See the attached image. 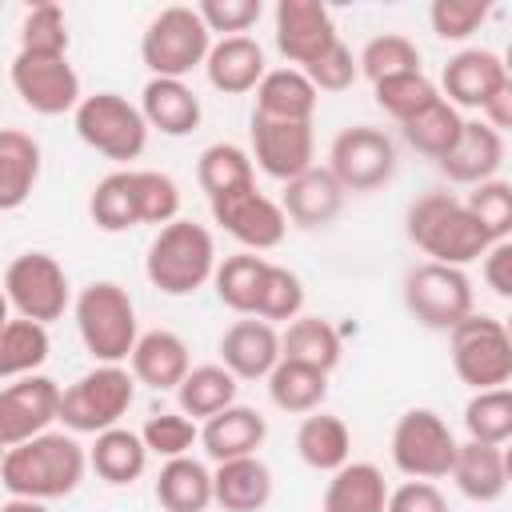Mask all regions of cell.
Masks as SVG:
<instances>
[{"mask_svg": "<svg viewBox=\"0 0 512 512\" xmlns=\"http://www.w3.org/2000/svg\"><path fill=\"white\" fill-rule=\"evenodd\" d=\"M84 472H88V448L72 432L48 428V432L4 452L0 484L8 488V496L48 504V500L72 496L80 488Z\"/></svg>", "mask_w": 512, "mask_h": 512, "instance_id": "cell-1", "label": "cell"}, {"mask_svg": "<svg viewBox=\"0 0 512 512\" xmlns=\"http://www.w3.org/2000/svg\"><path fill=\"white\" fill-rule=\"evenodd\" d=\"M404 232L432 264H448V268H464V264L480 260L488 248V236L480 232V224L472 220L464 200L452 192L416 196L404 212Z\"/></svg>", "mask_w": 512, "mask_h": 512, "instance_id": "cell-2", "label": "cell"}, {"mask_svg": "<svg viewBox=\"0 0 512 512\" xmlns=\"http://www.w3.org/2000/svg\"><path fill=\"white\" fill-rule=\"evenodd\" d=\"M212 272H216V240L204 224L176 216L172 224L156 228L144 256V276L156 292L192 296L204 284H212Z\"/></svg>", "mask_w": 512, "mask_h": 512, "instance_id": "cell-3", "label": "cell"}, {"mask_svg": "<svg viewBox=\"0 0 512 512\" xmlns=\"http://www.w3.org/2000/svg\"><path fill=\"white\" fill-rule=\"evenodd\" d=\"M72 316H76L80 344L96 364H128L140 324H136V304L124 284L92 280L88 288L76 292Z\"/></svg>", "mask_w": 512, "mask_h": 512, "instance_id": "cell-4", "label": "cell"}, {"mask_svg": "<svg viewBox=\"0 0 512 512\" xmlns=\"http://www.w3.org/2000/svg\"><path fill=\"white\" fill-rule=\"evenodd\" d=\"M136 400V380L128 364H96L84 376H76L68 388H60V424L72 436H96L104 428H116L120 416Z\"/></svg>", "mask_w": 512, "mask_h": 512, "instance_id": "cell-5", "label": "cell"}, {"mask_svg": "<svg viewBox=\"0 0 512 512\" xmlns=\"http://www.w3.org/2000/svg\"><path fill=\"white\" fill-rule=\"evenodd\" d=\"M208 48H212V32L204 28L200 12L188 4L160 8L140 32V60L160 80H188L196 68H204Z\"/></svg>", "mask_w": 512, "mask_h": 512, "instance_id": "cell-6", "label": "cell"}, {"mask_svg": "<svg viewBox=\"0 0 512 512\" xmlns=\"http://www.w3.org/2000/svg\"><path fill=\"white\" fill-rule=\"evenodd\" d=\"M72 124H76V136L92 152H100L104 160H116V164L140 160L148 148V124H144L140 108L120 92L84 96L72 112Z\"/></svg>", "mask_w": 512, "mask_h": 512, "instance_id": "cell-7", "label": "cell"}, {"mask_svg": "<svg viewBox=\"0 0 512 512\" xmlns=\"http://www.w3.org/2000/svg\"><path fill=\"white\" fill-rule=\"evenodd\" d=\"M404 308L408 316L428 328V332H452L464 316L476 312V292L464 268H448V264H416L404 272Z\"/></svg>", "mask_w": 512, "mask_h": 512, "instance_id": "cell-8", "label": "cell"}, {"mask_svg": "<svg viewBox=\"0 0 512 512\" xmlns=\"http://www.w3.org/2000/svg\"><path fill=\"white\" fill-rule=\"evenodd\" d=\"M448 356H452L456 376L472 392L504 388L512 380V336L504 320L488 312H472L448 332Z\"/></svg>", "mask_w": 512, "mask_h": 512, "instance_id": "cell-9", "label": "cell"}, {"mask_svg": "<svg viewBox=\"0 0 512 512\" xmlns=\"http://www.w3.org/2000/svg\"><path fill=\"white\" fill-rule=\"evenodd\" d=\"M4 296L20 320L52 324L72 308V284L52 252H20L4 268Z\"/></svg>", "mask_w": 512, "mask_h": 512, "instance_id": "cell-10", "label": "cell"}, {"mask_svg": "<svg viewBox=\"0 0 512 512\" xmlns=\"http://www.w3.org/2000/svg\"><path fill=\"white\" fill-rule=\"evenodd\" d=\"M456 432L432 408H408L392 428V464L408 480H444L456 456Z\"/></svg>", "mask_w": 512, "mask_h": 512, "instance_id": "cell-11", "label": "cell"}, {"mask_svg": "<svg viewBox=\"0 0 512 512\" xmlns=\"http://www.w3.org/2000/svg\"><path fill=\"white\" fill-rule=\"evenodd\" d=\"M324 168L344 192H376L396 176V140L376 124H352L336 132Z\"/></svg>", "mask_w": 512, "mask_h": 512, "instance_id": "cell-12", "label": "cell"}, {"mask_svg": "<svg viewBox=\"0 0 512 512\" xmlns=\"http://www.w3.org/2000/svg\"><path fill=\"white\" fill-rule=\"evenodd\" d=\"M8 80H12V92L20 96V104L32 108L36 116H64V112H76V104L84 100L80 76L68 64V56L16 52Z\"/></svg>", "mask_w": 512, "mask_h": 512, "instance_id": "cell-13", "label": "cell"}, {"mask_svg": "<svg viewBox=\"0 0 512 512\" xmlns=\"http://www.w3.org/2000/svg\"><path fill=\"white\" fill-rule=\"evenodd\" d=\"M208 204H212V224H220L244 252H256V256L272 252L288 236V220H284L280 204L272 196H264L256 184L224 192Z\"/></svg>", "mask_w": 512, "mask_h": 512, "instance_id": "cell-14", "label": "cell"}, {"mask_svg": "<svg viewBox=\"0 0 512 512\" xmlns=\"http://www.w3.org/2000/svg\"><path fill=\"white\" fill-rule=\"evenodd\" d=\"M248 140H252V152H248L252 168H260L264 176H272L280 184L296 180L316 160V132H312V124L252 116L248 120Z\"/></svg>", "mask_w": 512, "mask_h": 512, "instance_id": "cell-15", "label": "cell"}, {"mask_svg": "<svg viewBox=\"0 0 512 512\" xmlns=\"http://www.w3.org/2000/svg\"><path fill=\"white\" fill-rule=\"evenodd\" d=\"M60 416V384L44 372L20 376L0 388V448H16L48 432Z\"/></svg>", "mask_w": 512, "mask_h": 512, "instance_id": "cell-16", "label": "cell"}, {"mask_svg": "<svg viewBox=\"0 0 512 512\" xmlns=\"http://www.w3.org/2000/svg\"><path fill=\"white\" fill-rule=\"evenodd\" d=\"M272 36L288 68H308L340 40L332 8L324 0H280L272 12Z\"/></svg>", "mask_w": 512, "mask_h": 512, "instance_id": "cell-17", "label": "cell"}, {"mask_svg": "<svg viewBox=\"0 0 512 512\" xmlns=\"http://www.w3.org/2000/svg\"><path fill=\"white\" fill-rule=\"evenodd\" d=\"M508 84V64L500 52L492 48H460L456 56H448L444 72H440V96L460 112V108H476L500 92Z\"/></svg>", "mask_w": 512, "mask_h": 512, "instance_id": "cell-18", "label": "cell"}, {"mask_svg": "<svg viewBox=\"0 0 512 512\" xmlns=\"http://www.w3.org/2000/svg\"><path fill=\"white\" fill-rule=\"evenodd\" d=\"M216 352L236 380H268V372L280 364V328L256 316H244L224 328Z\"/></svg>", "mask_w": 512, "mask_h": 512, "instance_id": "cell-19", "label": "cell"}, {"mask_svg": "<svg viewBox=\"0 0 512 512\" xmlns=\"http://www.w3.org/2000/svg\"><path fill=\"white\" fill-rule=\"evenodd\" d=\"M344 188L332 180V172L328 168H308V172H300L296 180H288L284 184V192H280V212H284V220L288 224H296V228H304V232H316V228H328L340 212H344Z\"/></svg>", "mask_w": 512, "mask_h": 512, "instance_id": "cell-20", "label": "cell"}, {"mask_svg": "<svg viewBox=\"0 0 512 512\" xmlns=\"http://www.w3.org/2000/svg\"><path fill=\"white\" fill-rule=\"evenodd\" d=\"M188 368H192L188 344L172 328L140 332L136 344H132V356H128L132 380L152 388V392H176V384L188 376Z\"/></svg>", "mask_w": 512, "mask_h": 512, "instance_id": "cell-21", "label": "cell"}, {"mask_svg": "<svg viewBox=\"0 0 512 512\" xmlns=\"http://www.w3.org/2000/svg\"><path fill=\"white\" fill-rule=\"evenodd\" d=\"M440 172L452 180V184H484L500 172L504 164V136L492 132L484 120H464L460 124V136L456 144L436 160Z\"/></svg>", "mask_w": 512, "mask_h": 512, "instance_id": "cell-22", "label": "cell"}, {"mask_svg": "<svg viewBox=\"0 0 512 512\" xmlns=\"http://www.w3.org/2000/svg\"><path fill=\"white\" fill-rule=\"evenodd\" d=\"M136 108H140L148 132H160V136H188V132H196L200 120H204V104H200V96L188 88V80H160V76H148V84H144Z\"/></svg>", "mask_w": 512, "mask_h": 512, "instance_id": "cell-23", "label": "cell"}, {"mask_svg": "<svg viewBox=\"0 0 512 512\" xmlns=\"http://www.w3.org/2000/svg\"><path fill=\"white\" fill-rule=\"evenodd\" d=\"M264 440H268V420L248 404H228L224 412H216L200 424V448L208 452L212 464L256 456Z\"/></svg>", "mask_w": 512, "mask_h": 512, "instance_id": "cell-24", "label": "cell"}, {"mask_svg": "<svg viewBox=\"0 0 512 512\" xmlns=\"http://www.w3.org/2000/svg\"><path fill=\"white\" fill-rule=\"evenodd\" d=\"M268 72L264 64V48L252 36H220L212 40L208 56H204V76L216 92L224 96H244L260 84V76Z\"/></svg>", "mask_w": 512, "mask_h": 512, "instance_id": "cell-25", "label": "cell"}, {"mask_svg": "<svg viewBox=\"0 0 512 512\" xmlns=\"http://www.w3.org/2000/svg\"><path fill=\"white\" fill-rule=\"evenodd\" d=\"M448 476L460 488V496H468L476 504H496L508 492V456L496 444L460 440Z\"/></svg>", "mask_w": 512, "mask_h": 512, "instance_id": "cell-26", "label": "cell"}, {"mask_svg": "<svg viewBox=\"0 0 512 512\" xmlns=\"http://www.w3.org/2000/svg\"><path fill=\"white\" fill-rule=\"evenodd\" d=\"M272 488V468L260 456H240L212 468V504H220L224 512H260L268 508Z\"/></svg>", "mask_w": 512, "mask_h": 512, "instance_id": "cell-27", "label": "cell"}, {"mask_svg": "<svg viewBox=\"0 0 512 512\" xmlns=\"http://www.w3.org/2000/svg\"><path fill=\"white\" fill-rule=\"evenodd\" d=\"M40 140L20 128H0V212H16L40 184Z\"/></svg>", "mask_w": 512, "mask_h": 512, "instance_id": "cell-28", "label": "cell"}, {"mask_svg": "<svg viewBox=\"0 0 512 512\" xmlns=\"http://www.w3.org/2000/svg\"><path fill=\"white\" fill-rule=\"evenodd\" d=\"M252 92H256L252 116H268V120L312 124L316 104H320V92L308 84V76L300 68H268Z\"/></svg>", "mask_w": 512, "mask_h": 512, "instance_id": "cell-29", "label": "cell"}, {"mask_svg": "<svg viewBox=\"0 0 512 512\" xmlns=\"http://www.w3.org/2000/svg\"><path fill=\"white\" fill-rule=\"evenodd\" d=\"M388 504V480L372 460H348L340 464L324 484V512H384Z\"/></svg>", "mask_w": 512, "mask_h": 512, "instance_id": "cell-30", "label": "cell"}, {"mask_svg": "<svg viewBox=\"0 0 512 512\" xmlns=\"http://www.w3.org/2000/svg\"><path fill=\"white\" fill-rule=\"evenodd\" d=\"M88 468L112 484V488H124V484H136L148 468V448L140 440V432L132 428H104L92 436V448H88Z\"/></svg>", "mask_w": 512, "mask_h": 512, "instance_id": "cell-31", "label": "cell"}, {"mask_svg": "<svg viewBox=\"0 0 512 512\" xmlns=\"http://www.w3.org/2000/svg\"><path fill=\"white\" fill-rule=\"evenodd\" d=\"M152 492L164 512H208L212 508V468L196 456L164 460Z\"/></svg>", "mask_w": 512, "mask_h": 512, "instance_id": "cell-32", "label": "cell"}, {"mask_svg": "<svg viewBox=\"0 0 512 512\" xmlns=\"http://www.w3.org/2000/svg\"><path fill=\"white\" fill-rule=\"evenodd\" d=\"M344 356V340L340 332L324 320V316H308L300 312L296 320L284 324L280 332V360H292V364H308L316 372H332Z\"/></svg>", "mask_w": 512, "mask_h": 512, "instance_id": "cell-33", "label": "cell"}, {"mask_svg": "<svg viewBox=\"0 0 512 512\" xmlns=\"http://www.w3.org/2000/svg\"><path fill=\"white\" fill-rule=\"evenodd\" d=\"M296 456L312 472H336L340 464L352 460V432L340 416L332 412H308L296 428Z\"/></svg>", "mask_w": 512, "mask_h": 512, "instance_id": "cell-34", "label": "cell"}, {"mask_svg": "<svg viewBox=\"0 0 512 512\" xmlns=\"http://www.w3.org/2000/svg\"><path fill=\"white\" fill-rule=\"evenodd\" d=\"M236 392H240V380L224 364H196L176 384V404H180V412L188 420L204 424L208 416H216L228 404H236Z\"/></svg>", "mask_w": 512, "mask_h": 512, "instance_id": "cell-35", "label": "cell"}, {"mask_svg": "<svg viewBox=\"0 0 512 512\" xmlns=\"http://www.w3.org/2000/svg\"><path fill=\"white\" fill-rule=\"evenodd\" d=\"M88 216L100 232H128L140 224V208H136V172L132 168H116L108 176L96 180L92 196H88Z\"/></svg>", "mask_w": 512, "mask_h": 512, "instance_id": "cell-36", "label": "cell"}, {"mask_svg": "<svg viewBox=\"0 0 512 512\" xmlns=\"http://www.w3.org/2000/svg\"><path fill=\"white\" fill-rule=\"evenodd\" d=\"M268 396H272V404L280 412H292V416L320 412V404L328 400V372H316L308 364L280 360L268 372Z\"/></svg>", "mask_w": 512, "mask_h": 512, "instance_id": "cell-37", "label": "cell"}, {"mask_svg": "<svg viewBox=\"0 0 512 512\" xmlns=\"http://www.w3.org/2000/svg\"><path fill=\"white\" fill-rule=\"evenodd\" d=\"M264 272H268V260L256 256V252H236V256L216 260V272H212L216 300L224 308L240 312V316H252L256 312L260 284H264Z\"/></svg>", "mask_w": 512, "mask_h": 512, "instance_id": "cell-38", "label": "cell"}, {"mask_svg": "<svg viewBox=\"0 0 512 512\" xmlns=\"http://www.w3.org/2000/svg\"><path fill=\"white\" fill-rule=\"evenodd\" d=\"M196 184L204 188L208 200L256 184V168H252L248 148H240V144H232V140L208 144V148L200 152V160H196Z\"/></svg>", "mask_w": 512, "mask_h": 512, "instance_id": "cell-39", "label": "cell"}, {"mask_svg": "<svg viewBox=\"0 0 512 512\" xmlns=\"http://www.w3.org/2000/svg\"><path fill=\"white\" fill-rule=\"evenodd\" d=\"M48 352H52L48 328L12 316L0 328V380H20V376L40 372L44 360H48Z\"/></svg>", "mask_w": 512, "mask_h": 512, "instance_id": "cell-40", "label": "cell"}, {"mask_svg": "<svg viewBox=\"0 0 512 512\" xmlns=\"http://www.w3.org/2000/svg\"><path fill=\"white\" fill-rule=\"evenodd\" d=\"M372 96H376V108L384 116H392L396 124H404L416 112H424L428 104H436L440 100V88H436V80L424 68H416V72H400V76L376 80L372 84Z\"/></svg>", "mask_w": 512, "mask_h": 512, "instance_id": "cell-41", "label": "cell"}, {"mask_svg": "<svg viewBox=\"0 0 512 512\" xmlns=\"http://www.w3.org/2000/svg\"><path fill=\"white\" fill-rule=\"evenodd\" d=\"M464 432L476 444H496L504 448L512 440V392L504 388H484L472 392L464 404Z\"/></svg>", "mask_w": 512, "mask_h": 512, "instance_id": "cell-42", "label": "cell"}, {"mask_svg": "<svg viewBox=\"0 0 512 512\" xmlns=\"http://www.w3.org/2000/svg\"><path fill=\"white\" fill-rule=\"evenodd\" d=\"M460 124H464V116H460V112L440 96L436 104H428L424 112H416L412 120H404V124H400V132H404V140H408L420 156L440 160V156L456 144Z\"/></svg>", "mask_w": 512, "mask_h": 512, "instance_id": "cell-43", "label": "cell"}, {"mask_svg": "<svg viewBox=\"0 0 512 512\" xmlns=\"http://www.w3.org/2000/svg\"><path fill=\"white\" fill-rule=\"evenodd\" d=\"M304 280L292 272V268H284V264H272L268 260V272H264V284H260V296H256V320H264V324H288V320H296L300 312H304Z\"/></svg>", "mask_w": 512, "mask_h": 512, "instance_id": "cell-44", "label": "cell"}, {"mask_svg": "<svg viewBox=\"0 0 512 512\" xmlns=\"http://www.w3.org/2000/svg\"><path fill=\"white\" fill-rule=\"evenodd\" d=\"M72 32H68V16L60 4L40 0L24 12L20 20V52H36V56H68Z\"/></svg>", "mask_w": 512, "mask_h": 512, "instance_id": "cell-45", "label": "cell"}, {"mask_svg": "<svg viewBox=\"0 0 512 512\" xmlns=\"http://www.w3.org/2000/svg\"><path fill=\"white\" fill-rule=\"evenodd\" d=\"M416 68H420V48H416L408 36H400V32H380V36H372V40L360 48V56H356V72L368 76L372 84L384 80V76L416 72Z\"/></svg>", "mask_w": 512, "mask_h": 512, "instance_id": "cell-46", "label": "cell"}, {"mask_svg": "<svg viewBox=\"0 0 512 512\" xmlns=\"http://www.w3.org/2000/svg\"><path fill=\"white\" fill-rule=\"evenodd\" d=\"M464 208L472 212V220L480 224L488 244L512 240V184L508 180L492 176L484 184H472V192L464 196Z\"/></svg>", "mask_w": 512, "mask_h": 512, "instance_id": "cell-47", "label": "cell"}, {"mask_svg": "<svg viewBox=\"0 0 512 512\" xmlns=\"http://www.w3.org/2000/svg\"><path fill=\"white\" fill-rule=\"evenodd\" d=\"M140 440H144L148 456H160V460L192 456V444H200V424L188 420L180 408L176 412H156V416L144 420Z\"/></svg>", "mask_w": 512, "mask_h": 512, "instance_id": "cell-48", "label": "cell"}, {"mask_svg": "<svg viewBox=\"0 0 512 512\" xmlns=\"http://www.w3.org/2000/svg\"><path fill=\"white\" fill-rule=\"evenodd\" d=\"M136 172V208H140V224H172L180 216V184L168 172L156 168H132Z\"/></svg>", "mask_w": 512, "mask_h": 512, "instance_id": "cell-49", "label": "cell"}, {"mask_svg": "<svg viewBox=\"0 0 512 512\" xmlns=\"http://www.w3.org/2000/svg\"><path fill=\"white\" fill-rule=\"evenodd\" d=\"M488 0H432L428 8V24L440 40L448 44H464L468 36L480 32V24L488 20Z\"/></svg>", "mask_w": 512, "mask_h": 512, "instance_id": "cell-50", "label": "cell"}, {"mask_svg": "<svg viewBox=\"0 0 512 512\" xmlns=\"http://www.w3.org/2000/svg\"><path fill=\"white\" fill-rule=\"evenodd\" d=\"M304 76H308V84L316 88V92H344V88H352L356 84V56H352V48L344 44V40H336L324 56H316L308 68H300Z\"/></svg>", "mask_w": 512, "mask_h": 512, "instance_id": "cell-51", "label": "cell"}, {"mask_svg": "<svg viewBox=\"0 0 512 512\" xmlns=\"http://www.w3.org/2000/svg\"><path fill=\"white\" fill-rule=\"evenodd\" d=\"M196 12H200L208 32L244 36L264 16V4L260 0H204V4H196Z\"/></svg>", "mask_w": 512, "mask_h": 512, "instance_id": "cell-52", "label": "cell"}, {"mask_svg": "<svg viewBox=\"0 0 512 512\" xmlns=\"http://www.w3.org/2000/svg\"><path fill=\"white\" fill-rule=\"evenodd\" d=\"M384 512H448V500L432 480H404L400 488H388Z\"/></svg>", "mask_w": 512, "mask_h": 512, "instance_id": "cell-53", "label": "cell"}, {"mask_svg": "<svg viewBox=\"0 0 512 512\" xmlns=\"http://www.w3.org/2000/svg\"><path fill=\"white\" fill-rule=\"evenodd\" d=\"M480 276H484V284H488L500 300L512 296V240H496V244L484 248V256H480Z\"/></svg>", "mask_w": 512, "mask_h": 512, "instance_id": "cell-54", "label": "cell"}, {"mask_svg": "<svg viewBox=\"0 0 512 512\" xmlns=\"http://www.w3.org/2000/svg\"><path fill=\"white\" fill-rule=\"evenodd\" d=\"M480 120L492 128V132H508L512 128V80L500 88V92H492L484 104H480Z\"/></svg>", "mask_w": 512, "mask_h": 512, "instance_id": "cell-55", "label": "cell"}, {"mask_svg": "<svg viewBox=\"0 0 512 512\" xmlns=\"http://www.w3.org/2000/svg\"><path fill=\"white\" fill-rule=\"evenodd\" d=\"M0 512H48V504H40V500H20V496H8V500L0 504Z\"/></svg>", "mask_w": 512, "mask_h": 512, "instance_id": "cell-56", "label": "cell"}, {"mask_svg": "<svg viewBox=\"0 0 512 512\" xmlns=\"http://www.w3.org/2000/svg\"><path fill=\"white\" fill-rule=\"evenodd\" d=\"M12 320V308H8V296H4V288H0V328Z\"/></svg>", "mask_w": 512, "mask_h": 512, "instance_id": "cell-57", "label": "cell"}, {"mask_svg": "<svg viewBox=\"0 0 512 512\" xmlns=\"http://www.w3.org/2000/svg\"><path fill=\"white\" fill-rule=\"evenodd\" d=\"M4 452H8V448H0V464H4Z\"/></svg>", "mask_w": 512, "mask_h": 512, "instance_id": "cell-58", "label": "cell"}]
</instances>
